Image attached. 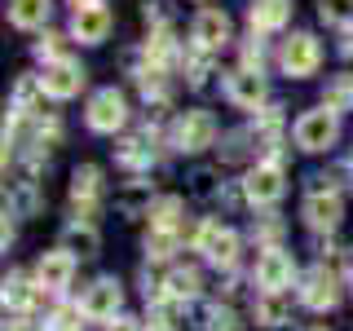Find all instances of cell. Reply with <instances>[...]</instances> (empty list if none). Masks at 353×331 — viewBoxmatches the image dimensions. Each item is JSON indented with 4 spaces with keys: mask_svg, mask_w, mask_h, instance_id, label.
Listing matches in <instances>:
<instances>
[{
    "mask_svg": "<svg viewBox=\"0 0 353 331\" xmlns=\"http://www.w3.org/2000/svg\"><path fill=\"white\" fill-rule=\"evenodd\" d=\"M88 128L93 132H119L128 124V102L119 88H97L93 97H88V110H84Z\"/></svg>",
    "mask_w": 353,
    "mask_h": 331,
    "instance_id": "7a4b0ae2",
    "label": "cell"
},
{
    "mask_svg": "<svg viewBox=\"0 0 353 331\" xmlns=\"http://www.w3.org/2000/svg\"><path fill=\"white\" fill-rule=\"evenodd\" d=\"M141 18L154 22V31H163L168 18H172V5H168V0H141Z\"/></svg>",
    "mask_w": 353,
    "mask_h": 331,
    "instance_id": "d6a6232c",
    "label": "cell"
},
{
    "mask_svg": "<svg viewBox=\"0 0 353 331\" xmlns=\"http://www.w3.org/2000/svg\"><path fill=\"white\" fill-rule=\"evenodd\" d=\"M146 141H150V132H146V137H124L115 146V159L124 163V168H146V163H150V146H146Z\"/></svg>",
    "mask_w": 353,
    "mask_h": 331,
    "instance_id": "603a6c76",
    "label": "cell"
},
{
    "mask_svg": "<svg viewBox=\"0 0 353 331\" xmlns=\"http://www.w3.org/2000/svg\"><path fill=\"white\" fill-rule=\"evenodd\" d=\"M168 296L172 301H194L199 296V270H190V265H176V270L168 274Z\"/></svg>",
    "mask_w": 353,
    "mask_h": 331,
    "instance_id": "7402d4cb",
    "label": "cell"
},
{
    "mask_svg": "<svg viewBox=\"0 0 353 331\" xmlns=\"http://www.w3.org/2000/svg\"><path fill=\"white\" fill-rule=\"evenodd\" d=\"M323 106L336 110V115L353 106V75H336V80L327 84V102H323Z\"/></svg>",
    "mask_w": 353,
    "mask_h": 331,
    "instance_id": "f1b7e54d",
    "label": "cell"
},
{
    "mask_svg": "<svg viewBox=\"0 0 353 331\" xmlns=\"http://www.w3.org/2000/svg\"><path fill=\"white\" fill-rule=\"evenodd\" d=\"M318 62H323V44H318L309 31H296L292 40H283V49H279V66L287 75H314L318 71Z\"/></svg>",
    "mask_w": 353,
    "mask_h": 331,
    "instance_id": "277c9868",
    "label": "cell"
},
{
    "mask_svg": "<svg viewBox=\"0 0 353 331\" xmlns=\"http://www.w3.org/2000/svg\"><path fill=\"white\" fill-rule=\"evenodd\" d=\"M194 248L203 252L212 265H221V270H230V265L239 261V234L225 230L221 221H203V225L194 230Z\"/></svg>",
    "mask_w": 353,
    "mask_h": 331,
    "instance_id": "3957f363",
    "label": "cell"
},
{
    "mask_svg": "<svg viewBox=\"0 0 353 331\" xmlns=\"http://www.w3.org/2000/svg\"><path fill=\"white\" fill-rule=\"evenodd\" d=\"M248 141H256V132H230L225 137V163H239V159H248Z\"/></svg>",
    "mask_w": 353,
    "mask_h": 331,
    "instance_id": "e575fe53",
    "label": "cell"
},
{
    "mask_svg": "<svg viewBox=\"0 0 353 331\" xmlns=\"http://www.w3.org/2000/svg\"><path fill=\"white\" fill-rule=\"evenodd\" d=\"M336 137H340V115H336V110H327V106L305 110V115L296 119V146L309 150V154L327 150Z\"/></svg>",
    "mask_w": 353,
    "mask_h": 331,
    "instance_id": "6da1fadb",
    "label": "cell"
},
{
    "mask_svg": "<svg viewBox=\"0 0 353 331\" xmlns=\"http://www.w3.org/2000/svg\"><path fill=\"white\" fill-rule=\"evenodd\" d=\"M9 208H14V212H36L40 208V190H36V181H18V190H14V199H9Z\"/></svg>",
    "mask_w": 353,
    "mask_h": 331,
    "instance_id": "4dcf8cb0",
    "label": "cell"
},
{
    "mask_svg": "<svg viewBox=\"0 0 353 331\" xmlns=\"http://www.w3.org/2000/svg\"><path fill=\"white\" fill-rule=\"evenodd\" d=\"M318 18L327 27H353V0H318Z\"/></svg>",
    "mask_w": 353,
    "mask_h": 331,
    "instance_id": "83f0119b",
    "label": "cell"
},
{
    "mask_svg": "<svg viewBox=\"0 0 353 331\" xmlns=\"http://www.w3.org/2000/svg\"><path fill=\"white\" fill-rule=\"evenodd\" d=\"M345 53L353 58V27H349V36H345Z\"/></svg>",
    "mask_w": 353,
    "mask_h": 331,
    "instance_id": "ee69618b",
    "label": "cell"
},
{
    "mask_svg": "<svg viewBox=\"0 0 353 331\" xmlns=\"http://www.w3.org/2000/svg\"><path fill=\"white\" fill-rule=\"evenodd\" d=\"M287 318H292V301H287V292H261L256 296V323L261 327H283Z\"/></svg>",
    "mask_w": 353,
    "mask_h": 331,
    "instance_id": "ffe728a7",
    "label": "cell"
},
{
    "mask_svg": "<svg viewBox=\"0 0 353 331\" xmlns=\"http://www.w3.org/2000/svg\"><path fill=\"white\" fill-rule=\"evenodd\" d=\"M225 97L234 102L239 110H265V75L261 71H248V66H239V71L225 75Z\"/></svg>",
    "mask_w": 353,
    "mask_h": 331,
    "instance_id": "52a82bcc",
    "label": "cell"
},
{
    "mask_svg": "<svg viewBox=\"0 0 353 331\" xmlns=\"http://www.w3.org/2000/svg\"><path fill=\"white\" fill-rule=\"evenodd\" d=\"M36 292H40V287H31L27 274H9V279H5V305L9 309H27L31 301H36Z\"/></svg>",
    "mask_w": 353,
    "mask_h": 331,
    "instance_id": "d4e9b609",
    "label": "cell"
},
{
    "mask_svg": "<svg viewBox=\"0 0 353 331\" xmlns=\"http://www.w3.org/2000/svg\"><path fill=\"white\" fill-rule=\"evenodd\" d=\"M212 141H216V119L208 115V110H185V115L172 124V146L185 150V154L212 146Z\"/></svg>",
    "mask_w": 353,
    "mask_h": 331,
    "instance_id": "5b68a950",
    "label": "cell"
},
{
    "mask_svg": "<svg viewBox=\"0 0 353 331\" xmlns=\"http://www.w3.org/2000/svg\"><path fill=\"white\" fill-rule=\"evenodd\" d=\"M97 194H102V168L84 163V168L71 172V208H97Z\"/></svg>",
    "mask_w": 353,
    "mask_h": 331,
    "instance_id": "2e32d148",
    "label": "cell"
},
{
    "mask_svg": "<svg viewBox=\"0 0 353 331\" xmlns=\"http://www.w3.org/2000/svg\"><path fill=\"white\" fill-rule=\"evenodd\" d=\"M146 314H150V323L159 327V331H172L176 318H181V301H172V296H154Z\"/></svg>",
    "mask_w": 353,
    "mask_h": 331,
    "instance_id": "484cf974",
    "label": "cell"
},
{
    "mask_svg": "<svg viewBox=\"0 0 353 331\" xmlns=\"http://www.w3.org/2000/svg\"><path fill=\"white\" fill-rule=\"evenodd\" d=\"M119 305H124V287L115 279H97V283H88V292L80 301V314L84 318H115Z\"/></svg>",
    "mask_w": 353,
    "mask_h": 331,
    "instance_id": "8fae6325",
    "label": "cell"
},
{
    "mask_svg": "<svg viewBox=\"0 0 353 331\" xmlns=\"http://www.w3.org/2000/svg\"><path fill=\"white\" fill-rule=\"evenodd\" d=\"M261 62H265V44L252 36L248 44H243V66H248V71H261Z\"/></svg>",
    "mask_w": 353,
    "mask_h": 331,
    "instance_id": "f35d334b",
    "label": "cell"
},
{
    "mask_svg": "<svg viewBox=\"0 0 353 331\" xmlns=\"http://www.w3.org/2000/svg\"><path fill=\"white\" fill-rule=\"evenodd\" d=\"M190 181H194V185H190L194 199H212V194H216V172H212V168H199Z\"/></svg>",
    "mask_w": 353,
    "mask_h": 331,
    "instance_id": "8d00e7d4",
    "label": "cell"
},
{
    "mask_svg": "<svg viewBox=\"0 0 353 331\" xmlns=\"http://www.w3.org/2000/svg\"><path fill=\"white\" fill-rule=\"evenodd\" d=\"M185 75H190V84L194 88H203L208 84V75H212V53H190V58H185Z\"/></svg>",
    "mask_w": 353,
    "mask_h": 331,
    "instance_id": "1f68e13d",
    "label": "cell"
},
{
    "mask_svg": "<svg viewBox=\"0 0 353 331\" xmlns=\"http://www.w3.org/2000/svg\"><path fill=\"white\" fill-rule=\"evenodd\" d=\"M176 252V230H150L146 234V257L150 261H168Z\"/></svg>",
    "mask_w": 353,
    "mask_h": 331,
    "instance_id": "f546056e",
    "label": "cell"
},
{
    "mask_svg": "<svg viewBox=\"0 0 353 331\" xmlns=\"http://www.w3.org/2000/svg\"><path fill=\"white\" fill-rule=\"evenodd\" d=\"M301 301H305L309 309H318V314H323V309H336V305H340V283H336V274L318 265V270L305 279V287H301Z\"/></svg>",
    "mask_w": 353,
    "mask_h": 331,
    "instance_id": "4fadbf2b",
    "label": "cell"
},
{
    "mask_svg": "<svg viewBox=\"0 0 353 331\" xmlns=\"http://www.w3.org/2000/svg\"><path fill=\"white\" fill-rule=\"evenodd\" d=\"M146 62H150V66H159V71L176 62V40H172V27L150 31V40H146Z\"/></svg>",
    "mask_w": 353,
    "mask_h": 331,
    "instance_id": "44dd1931",
    "label": "cell"
},
{
    "mask_svg": "<svg viewBox=\"0 0 353 331\" xmlns=\"http://www.w3.org/2000/svg\"><path fill=\"white\" fill-rule=\"evenodd\" d=\"M190 36H194V49H203V53L225 49V44H230V14H225V9H199Z\"/></svg>",
    "mask_w": 353,
    "mask_h": 331,
    "instance_id": "30bf717a",
    "label": "cell"
},
{
    "mask_svg": "<svg viewBox=\"0 0 353 331\" xmlns=\"http://www.w3.org/2000/svg\"><path fill=\"white\" fill-rule=\"evenodd\" d=\"M314 331H327V327H314Z\"/></svg>",
    "mask_w": 353,
    "mask_h": 331,
    "instance_id": "f6af8a7d",
    "label": "cell"
},
{
    "mask_svg": "<svg viewBox=\"0 0 353 331\" xmlns=\"http://www.w3.org/2000/svg\"><path fill=\"white\" fill-rule=\"evenodd\" d=\"M345 274H349V287H353V252L345 257Z\"/></svg>",
    "mask_w": 353,
    "mask_h": 331,
    "instance_id": "7bdbcfd3",
    "label": "cell"
},
{
    "mask_svg": "<svg viewBox=\"0 0 353 331\" xmlns=\"http://www.w3.org/2000/svg\"><path fill=\"white\" fill-rule=\"evenodd\" d=\"M309 194H340V172H314L309 177Z\"/></svg>",
    "mask_w": 353,
    "mask_h": 331,
    "instance_id": "74e56055",
    "label": "cell"
},
{
    "mask_svg": "<svg viewBox=\"0 0 353 331\" xmlns=\"http://www.w3.org/2000/svg\"><path fill=\"white\" fill-rule=\"evenodd\" d=\"M40 93H44L40 75H27V80H18V88H14V106H9V110H18V115H31Z\"/></svg>",
    "mask_w": 353,
    "mask_h": 331,
    "instance_id": "4316f807",
    "label": "cell"
},
{
    "mask_svg": "<svg viewBox=\"0 0 353 331\" xmlns=\"http://www.w3.org/2000/svg\"><path fill=\"white\" fill-rule=\"evenodd\" d=\"M349 168H353V159H349Z\"/></svg>",
    "mask_w": 353,
    "mask_h": 331,
    "instance_id": "bcb514c9",
    "label": "cell"
},
{
    "mask_svg": "<svg viewBox=\"0 0 353 331\" xmlns=\"http://www.w3.org/2000/svg\"><path fill=\"white\" fill-rule=\"evenodd\" d=\"M49 9H53V0H9V22L22 31H36L49 22Z\"/></svg>",
    "mask_w": 353,
    "mask_h": 331,
    "instance_id": "d6986e66",
    "label": "cell"
},
{
    "mask_svg": "<svg viewBox=\"0 0 353 331\" xmlns=\"http://www.w3.org/2000/svg\"><path fill=\"white\" fill-rule=\"evenodd\" d=\"M279 221H256V225H252V234H256V239H265V243H274V239H279Z\"/></svg>",
    "mask_w": 353,
    "mask_h": 331,
    "instance_id": "ab89813d",
    "label": "cell"
},
{
    "mask_svg": "<svg viewBox=\"0 0 353 331\" xmlns=\"http://www.w3.org/2000/svg\"><path fill=\"white\" fill-rule=\"evenodd\" d=\"M208 331H239V318H234V309H225V305L208 309Z\"/></svg>",
    "mask_w": 353,
    "mask_h": 331,
    "instance_id": "d590c367",
    "label": "cell"
},
{
    "mask_svg": "<svg viewBox=\"0 0 353 331\" xmlns=\"http://www.w3.org/2000/svg\"><path fill=\"white\" fill-rule=\"evenodd\" d=\"M97 248H102V239L88 221H71L62 230V252H71V257H97Z\"/></svg>",
    "mask_w": 353,
    "mask_h": 331,
    "instance_id": "ac0fdd59",
    "label": "cell"
},
{
    "mask_svg": "<svg viewBox=\"0 0 353 331\" xmlns=\"http://www.w3.org/2000/svg\"><path fill=\"white\" fill-rule=\"evenodd\" d=\"M106 331H141V327H137V318H115Z\"/></svg>",
    "mask_w": 353,
    "mask_h": 331,
    "instance_id": "60d3db41",
    "label": "cell"
},
{
    "mask_svg": "<svg viewBox=\"0 0 353 331\" xmlns=\"http://www.w3.org/2000/svg\"><path fill=\"white\" fill-rule=\"evenodd\" d=\"M71 5H75V9H97L102 0H71Z\"/></svg>",
    "mask_w": 353,
    "mask_h": 331,
    "instance_id": "b9f144b4",
    "label": "cell"
},
{
    "mask_svg": "<svg viewBox=\"0 0 353 331\" xmlns=\"http://www.w3.org/2000/svg\"><path fill=\"white\" fill-rule=\"evenodd\" d=\"M146 217H150V230H176V217H181V199H154L146 203Z\"/></svg>",
    "mask_w": 353,
    "mask_h": 331,
    "instance_id": "cb8c5ba5",
    "label": "cell"
},
{
    "mask_svg": "<svg viewBox=\"0 0 353 331\" xmlns=\"http://www.w3.org/2000/svg\"><path fill=\"white\" fill-rule=\"evenodd\" d=\"M40 84H44V93L49 97H58V102H66V97H75L84 88V71H80V62H53V66H44V75H40Z\"/></svg>",
    "mask_w": 353,
    "mask_h": 331,
    "instance_id": "7c38bea8",
    "label": "cell"
},
{
    "mask_svg": "<svg viewBox=\"0 0 353 331\" xmlns=\"http://www.w3.org/2000/svg\"><path fill=\"white\" fill-rule=\"evenodd\" d=\"M305 221L314 230H336L340 221H345V203H340V194H309L305 199Z\"/></svg>",
    "mask_w": 353,
    "mask_h": 331,
    "instance_id": "9a60e30c",
    "label": "cell"
},
{
    "mask_svg": "<svg viewBox=\"0 0 353 331\" xmlns=\"http://www.w3.org/2000/svg\"><path fill=\"white\" fill-rule=\"evenodd\" d=\"M243 194H248V203L256 208H270L283 199V168L279 163H256V168L248 172V181H243Z\"/></svg>",
    "mask_w": 353,
    "mask_h": 331,
    "instance_id": "9c48e42d",
    "label": "cell"
},
{
    "mask_svg": "<svg viewBox=\"0 0 353 331\" xmlns=\"http://www.w3.org/2000/svg\"><path fill=\"white\" fill-rule=\"evenodd\" d=\"M71 36L80 44H102L110 36V9L97 5V9H75L71 18Z\"/></svg>",
    "mask_w": 353,
    "mask_h": 331,
    "instance_id": "5bb4252c",
    "label": "cell"
},
{
    "mask_svg": "<svg viewBox=\"0 0 353 331\" xmlns=\"http://www.w3.org/2000/svg\"><path fill=\"white\" fill-rule=\"evenodd\" d=\"M36 58H40L44 66H53V62H66V49H62V36H53V31H49V36H44V40L36 44Z\"/></svg>",
    "mask_w": 353,
    "mask_h": 331,
    "instance_id": "836d02e7",
    "label": "cell"
},
{
    "mask_svg": "<svg viewBox=\"0 0 353 331\" xmlns=\"http://www.w3.org/2000/svg\"><path fill=\"white\" fill-rule=\"evenodd\" d=\"M296 279V261H292V252H283V248H265L261 257H256V283H261V292H287Z\"/></svg>",
    "mask_w": 353,
    "mask_h": 331,
    "instance_id": "8992f818",
    "label": "cell"
},
{
    "mask_svg": "<svg viewBox=\"0 0 353 331\" xmlns=\"http://www.w3.org/2000/svg\"><path fill=\"white\" fill-rule=\"evenodd\" d=\"M71 279H75V257L71 252H44L40 257V265H36V287L40 292H49V296H62L66 287H71Z\"/></svg>",
    "mask_w": 353,
    "mask_h": 331,
    "instance_id": "ba28073f",
    "label": "cell"
},
{
    "mask_svg": "<svg viewBox=\"0 0 353 331\" xmlns=\"http://www.w3.org/2000/svg\"><path fill=\"white\" fill-rule=\"evenodd\" d=\"M248 18H252V31H279L292 18V0H252Z\"/></svg>",
    "mask_w": 353,
    "mask_h": 331,
    "instance_id": "e0dca14e",
    "label": "cell"
}]
</instances>
